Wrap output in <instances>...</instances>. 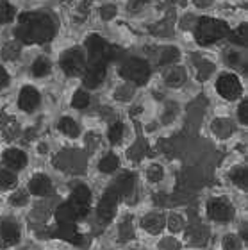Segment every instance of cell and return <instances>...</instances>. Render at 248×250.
<instances>
[{
    "label": "cell",
    "mask_w": 248,
    "mask_h": 250,
    "mask_svg": "<svg viewBox=\"0 0 248 250\" xmlns=\"http://www.w3.org/2000/svg\"><path fill=\"white\" fill-rule=\"evenodd\" d=\"M16 42L23 45H45L57 34L56 20L45 11H25L15 21Z\"/></svg>",
    "instance_id": "6da1fadb"
},
{
    "label": "cell",
    "mask_w": 248,
    "mask_h": 250,
    "mask_svg": "<svg viewBox=\"0 0 248 250\" xmlns=\"http://www.w3.org/2000/svg\"><path fill=\"white\" fill-rule=\"evenodd\" d=\"M228 32H230L228 25L223 20L206 16V18L198 20L197 29H195V40L198 42V45L209 47V45H214L216 42L228 36Z\"/></svg>",
    "instance_id": "7a4b0ae2"
},
{
    "label": "cell",
    "mask_w": 248,
    "mask_h": 250,
    "mask_svg": "<svg viewBox=\"0 0 248 250\" xmlns=\"http://www.w3.org/2000/svg\"><path fill=\"white\" fill-rule=\"evenodd\" d=\"M84 48H86L89 62L109 64L114 59V56H116L114 48L100 34H88L86 40H84Z\"/></svg>",
    "instance_id": "3957f363"
},
{
    "label": "cell",
    "mask_w": 248,
    "mask_h": 250,
    "mask_svg": "<svg viewBox=\"0 0 248 250\" xmlns=\"http://www.w3.org/2000/svg\"><path fill=\"white\" fill-rule=\"evenodd\" d=\"M118 72L127 83L141 86L150 79V64L141 58H129L127 61H124Z\"/></svg>",
    "instance_id": "277c9868"
},
{
    "label": "cell",
    "mask_w": 248,
    "mask_h": 250,
    "mask_svg": "<svg viewBox=\"0 0 248 250\" xmlns=\"http://www.w3.org/2000/svg\"><path fill=\"white\" fill-rule=\"evenodd\" d=\"M59 68L68 77L83 75L84 68H86V54L83 52V48L72 47L62 50L59 56Z\"/></svg>",
    "instance_id": "5b68a950"
},
{
    "label": "cell",
    "mask_w": 248,
    "mask_h": 250,
    "mask_svg": "<svg viewBox=\"0 0 248 250\" xmlns=\"http://www.w3.org/2000/svg\"><path fill=\"white\" fill-rule=\"evenodd\" d=\"M216 91L225 100H238L243 95V84L236 73L225 72L222 75H218Z\"/></svg>",
    "instance_id": "8992f818"
},
{
    "label": "cell",
    "mask_w": 248,
    "mask_h": 250,
    "mask_svg": "<svg viewBox=\"0 0 248 250\" xmlns=\"http://www.w3.org/2000/svg\"><path fill=\"white\" fill-rule=\"evenodd\" d=\"M70 208L73 209V213L77 216V220H83L89 211V204H91V191L86 186H77L70 195Z\"/></svg>",
    "instance_id": "52a82bcc"
},
{
    "label": "cell",
    "mask_w": 248,
    "mask_h": 250,
    "mask_svg": "<svg viewBox=\"0 0 248 250\" xmlns=\"http://www.w3.org/2000/svg\"><path fill=\"white\" fill-rule=\"evenodd\" d=\"M207 214L209 218L214 220V222H220V224H225V222H230L234 218V209L232 206L223 200V198H211L207 202Z\"/></svg>",
    "instance_id": "ba28073f"
},
{
    "label": "cell",
    "mask_w": 248,
    "mask_h": 250,
    "mask_svg": "<svg viewBox=\"0 0 248 250\" xmlns=\"http://www.w3.org/2000/svg\"><path fill=\"white\" fill-rule=\"evenodd\" d=\"M105 75H107V64L89 62V64H86V68H84L83 72V83L86 88L97 89L105 81Z\"/></svg>",
    "instance_id": "9c48e42d"
},
{
    "label": "cell",
    "mask_w": 248,
    "mask_h": 250,
    "mask_svg": "<svg viewBox=\"0 0 248 250\" xmlns=\"http://www.w3.org/2000/svg\"><path fill=\"white\" fill-rule=\"evenodd\" d=\"M16 102H18V107H20L21 111L32 113V111H36L38 107L41 105V93H40L34 86L25 84V86H21Z\"/></svg>",
    "instance_id": "30bf717a"
},
{
    "label": "cell",
    "mask_w": 248,
    "mask_h": 250,
    "mask_svg": "<svg viewBox=\"0 0 248 250\" xmlns=\"http://www.w3.org/2000/svg\"><path fill=\"white\" fill-rule=\"evenodd\" d=\"M118 193L114 191V189H107L105 191V195L102 197V200H100L99 204V218L102 220V222H111L114 216V211H116V206H118Z\"/></svg>",
    "instance_id": "8fae6325"
},
{
    "label": "cell",
    "mask_w": 248,
    "mask_h": 250,
    "mask_svg": "<svg viewBox=\"0 0 248 250\" xmlns=\"http://www.w3.org/2000/svg\"><path fill=\"white\" fill-rule=\"evenodd\" d=\"M20 241V227L13 220H4L0 224V245L13 247Z\"/></svg>",
    "instance_id": "7c38bea8"
},
{
    "label": "cell",
    "mask_w": 248,
    "mask_h": 250,
    "mask_svg": "<svg viewBox=\"0 0 248 250\" xmlns=\"http://www.w3.org/2000/svg\"><path fill=\"white\" fill-rule=\"evenodd\" d=\"M2 159H4V165L7 167V170H13V172L23 170L27 167V163H29L27 154L21 148H7L4 152Z\"/></svg>",
    "instance_id": "4fadbf2b"
},
{
    "label": "cell",
    "mask_w": 248,
    "mask_h": 250,
    "mask_svg": "<svg viewBox=\"0 0 248 250\" xmlns=\"http://www.w3.org/2000/svg\"><path fill=\"white\" fill-rule=\"evenodd\" d=\"M29 191L36 197H43V195H48L52 191V181L50 177L43 175V173H38V175H32L29 179Z\"/></svg>",
    "instance_id": "5bb4252c"
},
{
    "label": "cell",
    "mask_w": 248,
    "mask_h": 250,
    "mask_svg": "<svg viewBox=\"0 0 248 250\" xmlns=\"http://www.w3.org/2000/svg\"><path fill=\"white\" fill-rule=\"evenodd\" d=\"M52 73V61L45 56H38L31 62V75L34 79H45Z\"/></svg>",
    "instance_id": "9a60e30c"
},
{
    "label": "cell",
    "mask_w": 248,
    "mask_h": 250,
    "mask_svg": "<svg viewBox=\"0 0 248 250\" xmlns=\"http://www.w3.org/2000/svg\"><path fill=\"white\" fill-rule=\"evenodd\" d=\"M18 9L11 0H0V27L11 25L18 18Z\"/></svg>",
    "instance_id": "2e32d148"
},
{
    "label": "cell",
    "mask_w": 248,
    "mask_h": 250,
    "mask_svg": "<svg viewBox=\"0 0 248 250\" xmlns=\"http://www.w3.org/2000/svg\"><path fill=\"white\" fill-rule=\"evenodd\" d=\"M57 130L66 138H77L81 134V125L73 120L72 116H61L57 120Z\"/></svg>",
    "instance_id": "e0dca14e"
},
{
    "label": "cell",
    "mask_w": 248,
    "mask_h": 250,
    "mask_svg": "<svg viewBox=\"0 0 248 250\" xmlns=\"http://www.w3.org/2000/svg\"><path fill=\"white\" fill-rule=\"evenodd\" d=\"M165 83H166V86H170V88H179V86H182V84L186 83V72H184V68H181V66L170 68L165 75Z\"/></svg>",
    "instance_id": "ac0fdd59"
},
{
    "label": "cell",
    "mask_w": 248,
    "mask_h": 250,
    "mask_svg": "<svg viewBox=\"0 0 248 250\" xmlns=\"http://www.w3.org/2000/svg\"><path fill=\"white\" fill-rule=\"evenodd\" d=\"M56 218H57V222H59V225H72V224H75V222H79L75 213H73V209L70 208L68 202L57 208Z\"/></svg>",
    "instance_id": "d6986e66"
},
{
    "label": "cell",
    "mask_w": 248,
    "mask_h": 250,
    "mask_svg": "<svg viewBox=\"0 0 248 250\" xmlns=\"http://www.w3.org/2000/svg\"><path fill=\"white\" fill-rule=\"evenodd\" d=\"M91 102V97L86 89H75L72 95V107L75 109H86Z\"/></svg>",
    "instance_id": "ffe728a7"
},
{
    "label": "cell",
    "mask_w": 248,
    "mask_h": 250,
    "mask_svg": "<svg viewBox=\"0 0 248 250\" xmlns=\"http://www.w3.org/2000/svg\"><path fill=\"white\" fill-rule=\"evenodd\" d=\"M120 167V159L114 154H107V156H103L99 163V170L102 173H113L116 172V168Z\"/></svg>",
    "instance_id": "44dd1931"
},
{
    "label": "cell",
    "mask_w": 248,
    "mask_h": 250,
    "mask_svg": "<svg viewBox=\"0 0 248 250\" xmlns=\"http://www.w3.org/2000/svg\"><path fill=\"white\" fill-rule=\"evenodd\" d=\"M16 186V175L13 170H7V168H2L0 170V189H13Z\"/></svg>",
    "instance_id": "7402d4cb"
},
{
    "label": "cell",
    "mask_w": 248,
    "mask_h": 250,
    "mask_svg": "<svg viewBox=\"0 0 248 250\" xmlns=\"http://www.w3.org/2000/svg\"><path fill=\"white\" fill-rule=\"evenodd\" d=\"M179 58H181V54H179V48L168 47V48H165V50H163V54H161L159 64H161V66H166V64H173V62H175Z\"/></svg>",
    "instance_id": "603a6c76"
},
{
    "label": "cell",
    "mask_w": 248,
    "mask_h": 250,
    "mask_svg": "<svg viewBox=\"0 0 248 250\" xmlns=\"http://www.w3.org/2000/svg\"><path fill=\"white\" fill-rule=\"evenodd\" d=\"M230 179H232L234 184H238L239 188H247L248 183V175H247V168L245 167H236L232 168V172H230Z\"/></svg>",
    "instance_id": "cb8c5ba5"
},
{
    "label": "cell",
    "mask_w": 248,
    "mask_h": 250,
    "mask_svg": "<svg viewBox=\"0 0 248 250\" xmlns=\"http://www.w3.org/2000/svg\"><path fill=\"white\" fill-rule=\"evenodd\" d=\"M124 132H125V127L122 122H114L111 127H109V132H107V138L111 143H120L122 141V138H124Z\"/></svg>",
    "instance_id": "d4e9b609"
},
{
    "label": "cell",
    "mask_w": 248,
    "mask_h": 250,
    "mask_svg": "<svg viewBox=\"0 0 248 250\" xmlns=\"http://www.w3.org/2000/svg\"><path fill=\"white\" fill-rule=\"evenodd\" d=\"M230 42L239 45V47H245V45H247V25H245V23H241L238 29H234V31L230 32Z\"/></svg>",
    "instance_id": "484cf974"
},
{
    "label": "cell",
    "mask_w": 248,
    "mask_h": 250,
    "mask_svg": "<svg viewBox=\"0 0 248 250\" xmlns=\"http://www.w3.org/2000/svg\"><path fill=\"white\" fill-rule=\"evenodd\" d=\"M223 247H225V250H241V240L236 236H227L223 241Z\"/></svg>",
    "instance_id": "4316f807"
},
{
    "label": "cell",
    "mask_w": 248,
    "mask_h": 250,
    "mask_svg": "<svg viewBox=\"0 0 248 250\" xmlns=\"http://www.w3.org/2000/svg\"><path fill=\"white\" fill-rule=\"evenodd\" d=\"M11 84V73L9 70L4 66V64H0V89H5L7 86Z\"/></svg>",
    "instance_id": "83f0119b"
},
{
    "label": "cell",
    "mask_w": 248,
    "mask_h": 250,
    "mask_svg": "<svg viewBox=\"0 0 248 250\" xmlns=\"http://www.w3.org/2000/svg\"><path fill=\"white\" fill-rule=\"evenodd\" d=\"M238 118L243 125L248 124V100H243L238 107Z\"/></svg>",
    "instance_id": "f1b7e54d"
},
{
    "label": "cell",
    "mask_w": 248,
    "mask_h": 250,
    "mask_svg": "<svg viewBox=\"0 0 248 250\" xmlns=\"http://www.w3.org/2000/svg\"><path fill=\"white\" fill-rule=\"evenodd\" d=\"M225 58H227L228 66H238L239 62H241V54L239 52H232V50H228V52L225 54Z\"/></svg>",
    "instance_id": "f546056e"
},
{
    "label": "cell",
    "mask_w": 248,
    "mask_h": 250,
    "mask_svg": "<svg viewBox=\"0 0 248 250\" xmlns=\"http://www.w3.org/2000/svg\"><path fill=\"white\" fill-rule=\"evenodd\" d=\"M11 204H13V206H25V204H27L25 193H21V191L15 193V195L11 197Z\"/></svg>",
    "instance_id": "4dcf8cb0"
},
{
    "label": "cell",
    "mask_w": 248,
    "mask_h": 250,
    "mask_svg": "<svg viewBox=\"0 0 248 250\" xmlns=\"http://www.w3.org/2000/svg\"><path fill=\"white\" fill-rule=\"evenodd\" d=\"M145 4H148V0H130L129 7L130 9H141Z\"/></svg>",
    "instance_id": "1f68e13d"
}]
</instances>
